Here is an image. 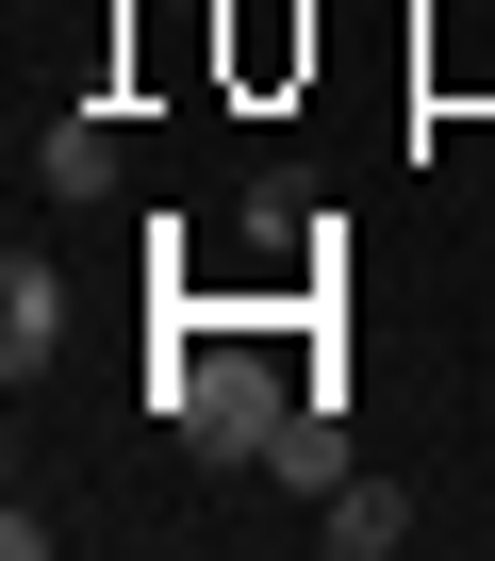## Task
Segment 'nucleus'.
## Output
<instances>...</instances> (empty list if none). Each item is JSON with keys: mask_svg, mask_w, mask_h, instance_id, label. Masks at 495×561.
I'll list each match as a JSON object with an SVG mask.
<instances>
[{"mask_svg": "<svg viewBox=\"0 0 495 561\" xmlns=\"http://www.w3.org/2000/svg\"><path fill=\"white\" fill-rule=\"evenodd\" d=\"M298 397H314V380H281L265 331H165V380H149V413H165L198 462H265Z\"/></svg>", "mask_w": 495, "mask_h": 561, "instance_id": "nucleus-1", "label": "nucleus"}, {"mask_svg": "<svg viewBox=\"0 0 495 561\" xmlns=\"http://www.w3.org/2000/svg\"><path fill=\"white\" fill-rule=\"evenodd\" d=\"M34 182H50L67 215H100V198L133 182V149H116V116H34Z\"/></svg>", "mask_w": 495, "mask_h": 561, "instance_id": "nucleus-2", "label": "nucleus"}, {"mask_svg": "<svg viewBox=\"0 0 495 561\" xmlns=\"http://www.w3.org/2000/svg\"><path fill=\"white\" fill-rule=\"evenodd\" d=\"M50 347H67V280H50L34 248H18V264H0V380H34Z\"/></svg>", "mask_w": 495, "mask_h": 561, "instance_id": "nucleus-3", "label": "nucleus"}, {"mask_svg": "<svg viewBox=\"0 0 495 561\" xmlns=\"http://www.w3.org/2000/svg\"><path fill=\"white\" fill-rule=\"evenodd\" d=\"M265 479H281V495H331V479H364V462H347V397H298V413H281V446H265Z\"/></svg>", "mask_w": 495, "mask_h": 561, "instance_id": "nucleus-4", "label": "nucleus"}, {"mask_svg": "<svg viewBox=\"0 0 495 561\" xmlns=\"http://www.w3.org/2000/svg\"><path fill=\"white\" fill-rule=\"evenodd\" d=\"M314 528H331V561H396V545H413V495H396V479H331Z\"/></svg>", "mask_w": 495, "mask_h": 561, "instance_id": "nucleus-5", "label": "nucleus"}]
</instances>
